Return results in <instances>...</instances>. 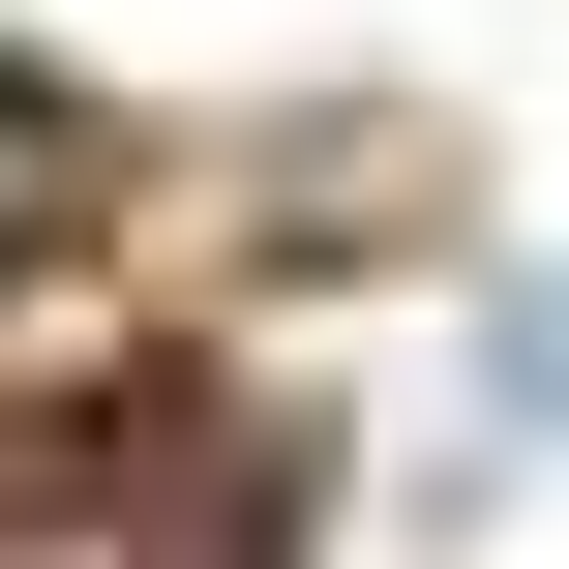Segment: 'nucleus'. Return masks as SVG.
Masks as SVG:
<instances>
[{"label":"nucleus","instance_id":"obj_1","mask_svg":"<svg viewBox=\"0 0 569 569\" xmlns=\"http://www.w3.org/2000/svg\"><path fill=\"white\" fill-rule=\"evenodd\" d=\"M510 480H569V240L480 300V360H450V510H510Z\"/></svg>","mask_w":569,"mask_h":569},{"label":"nucleus","instance_id":"obj_2","mask_svg":"<svg viewBox=\"0 0 569 569\" xmlns=\"http://www.w3.org/2000/svg\"><path fill=\"white\" fill-rule=\"evenodd\" d=\"M0 569H210V510H120V450H0Z\"/></svg>","mask_w":569,"mask_h":569},{"label":"nucleus","instance_id":"obj_3","mask_svg":"<svg viewBox=\"0 0 569 569\" xmlns=\"http://www.w3.org/2000/svg\"><path fill=\"white\" fill-rule=\"evenodd\" d=\"M30 180H60V120H30V90H0V270H30Z\"/></svg>","mask_w":569,"mask_h":569}]
</instances>
